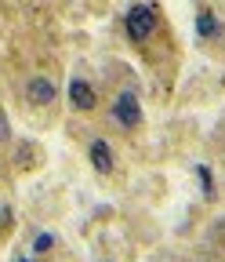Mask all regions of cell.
Returning a JSON list of instances; mask_svg holds the SVG:
<instances>
[{"mask_svg":"<svg viewBox=\"0 0 225 262\" xmlns=\"http://www.w3.org/2000/svg\"><path fill=\"white\" fill-rule=\"evenodd\" d=\"M196 33H200L204 40H221V22H218V15L211 8L196 11Z\"/></svg>","mask_w":225,"mask_h":262,"instance_id":"cell-6","label":"cell"},{"mask_svg":"<svg viewBox=\"0 0 225 262\" xmlns=\"http://www.w3.org/2000/svg\"><path fill=\"white\" fill-rule=\"evenodd\" d=\"M51 244H55V237H51V233H40V237L33 241V251L44 255V251H51Z\"/></svg>","mask_w":225,"mask_h":262,"instance_id":"cell-8","label":"cell"},{"mask_svg":"<svg viewBox=\"0 0 225 262\" xmlns=\"http://www.w3.org/2000/svg\"><path fill=\"white\" fill-rule=\"evenodd\" d=\"M113 120L127 131H135L142 124V102H138V95L135 91H120L113 98Z\"/></svg>","mask_w":225,"mask_h":262,"instance_id":"cell-2","label":"cell"},{"mask_svg":"<svg viewBox=\"0 0 225 262\" xmlns=\"http://www.w3.org/2000/svg\"><path fill=\"white\" fill-rule=\"evenodd\" d=\"M123 26H127V37L131 40H149L153 37V29H156V8H149V4H135L131 11L123 15Z\"/></svg>","mask_w":225,"mask_h":262,"instance_id":"cell-1","label":"cell"},{"mask_svg":"<svg viewBox=\"0 0 225 262\" xmlns=\"http://www.w3.org/2000/svg\"><path fill=\"white\" fill-rule=\"evenodd\" d=\"M69 102H73V110H94V88L84 80V77H73L69 80Z\"/></svg>","mask_w":225,"mask_h":262,"instance_id":"cell-3","label":"cell"},{"mask_svg":"<svg viewBox=\"0 0 225 262\" xmlns=\"http://www.w3.org/2000/svg\"><path fill=\"white\" fill-rule=\"evenodd\" d=\"M26 95H29V102H37V106H51L55 102V84L47 80V77H33L29 80V88H26Z\"/></svg>","mask_w":225,"mask_h":262,"instance_id":"cell-4","label":"cell"},{"mask_svg":"<svg viewBox=\"0 0 225 262\" xmlns=\"http://www.w3.org/2000/svg\"><path fill=\"white\" fill-rule=\"evenodd\" d=\"M18 262H29V258H18Z\"/></svg>","mask_w":225,"mask_h":262,"instance_id":"cell-10","label":"cell"},{"mask_svg":"<svg viewBox=\"0 0 225 262\" xmlns=\"http://www.w3.org/2000/svg\"><path fill=\"white\" fill-rule=\"evenodd\" d=\"M8 139H11V124H8L4 110H0V142H8Z\"/></svg>","mask_w":225,"mask_h":262,"instance_id":"cell-9","label":"cell"},{"mask_svg":"<svg viewBox=\"0 0 225 262\" xmlns=\"http://www.w3.org/2000/svg\"><path fill=\"white\" fill-rule=\"evenodd\" d=\"M91 164H94V171H102V175H109L113 171V149H109V142L106 139H91Z\"/></svg>","mask_w":225,"mask_h":262,"instance_id":"cell-5","label":"cell"},{"mask_svg":"<svg viewBox=\"0 0 225 262\" xmlns=\"http://www.w3.org/2000/svg\"><path fill=\"white\" fill-rule=\"evenodd\" d=\"M196 175H200V186H204V196H214V179H211V171H207V168H196Z\"/></svg>","mask_w":225,"mask_h":262,"instance_id":"cell-7","label":"cell"}]
</instances>
